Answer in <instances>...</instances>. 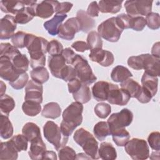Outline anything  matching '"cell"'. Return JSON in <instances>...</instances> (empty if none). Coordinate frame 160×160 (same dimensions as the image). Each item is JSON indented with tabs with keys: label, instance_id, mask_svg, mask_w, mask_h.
<instances>
[{
	"label": "cell",
	"instance_id": "6da1fadb",
	"mask_svg": "<svg viewBox=\"0 0 160 160\" xmlns=\"http://www.w3.org/2000/svg\"><path fill=\"white\" fill-rule=\"evenodd\" d=\"M128 64L135 70L144 69V72L151 76L155 77L160 76V58L150 54L131 56L128 59Z\"/></svg>",
	"mask_w": 160,
	"mask_h": 160
},
{
	"label": "cell",
	"instance_id": "7a4b0ae2",
	"mask_svg": "<svg viewBox=\"0 0 160 160\" xmlns=\"http://www.w3.org/2000/svg\"><path fill=\"white\" fill-rule=\"evenodd\" d=\"M73 139L92 159H98L100 158L98 152V142L93 135L89 131L83 128H81L75 131Z\"/></svg>",
	"mask_w": 160,
	"mask_h": 160
},
{
	"label": "cell",
	"instance_id": "3957f363",
	"mask_svg": "<svg viewBox=\"0 0 160 160\" xmlns=\"http://www.w3.org/2000/svg\"><path fill=\"white\" fill-rule=\"evenodd\" d=\"M43 133L46 139L53 144L56 150L58 151L68 142L69 137L64 136L59 126L52 121H47L43 126Z\"/></svg>",
	"mask_w": 160,
	"mask_h": 160
},
{
	"label": "cell",
	"instance_id": "277c9868",
	"mask_svg": "<svg viewBox=\"0 0 160 160\" xmlns=\"http://www.w3.org/2000/svg\"><path fill=\"white\" fill-rule=\"evenodd\" d=\"M72 65L76 71L77 78L82 83L88 85L97 80V77L93 73L87 59L82 56L76 54Z\"/></svg>",
	"mask_w": 160,
	"mask_h": 160
},
{
	"label": "cell",
	"instance_id": "5b68a950",
	"mask_svg": "<svg viewBox=\"0 0 160 160\" xmlns=\"http://www.w3.org/2000/svg\"><path fill=\"white\" fill-rule=\"evenodd\" d=\"M125 151L134 160H144L149 156V148L143 139L132 138L124 145Z\"/></svg>",
	"mask_w": 160,
	"mask_h": 160
},
{
	"label": "cell",
	"instance_id": "8992f818",
	"mask_svg": "<svg viewBox=\"0 0 160 160\" xmlns=\"http://www.w3.org/2000/svg\"><path fill=\"white\" fill-rule=\"evenodd\" d=\"M123 30L117 24L116 18H110L102 22L98 27V33L105 40L115 42L120 39Z\"/></svg>",
	"mask_w": 160,
	"mask_h": 160
},
{
	"label": "cell",
	"instance_id": "52a82bcc",
	"mask_svg": "<svg viewBox=\"0 0 160 160\" xmlns=\"http://www.w3.org/2000/svg\"><path fill=\"white\" fill-rule=\"evenodd\" d=\"M83 105L79 102H73L69 105L62 112V121L74 129L81 124Z\"/></svg>",
	"mask_w": 160,
	"mask_h": 160
},
{
	"label": "cell",
	"instance_id": "ba28073f",
	"mask_svg": "<svg viewBox=\"0 0 160 160\" xmlns=\"http://www.w3.org/2000/svg\"><path fill=\"white\" fill-rule=\"evenodd\" d=\"M152 1L129 0L124 3L127 14L131 18L146 16L151 12Z\"/></svg>",
	"mask_w": 160,
	"mask_h": 160
},
{
	"label": "cell",
	"instance_id": "9c48e42d",
	"mask_svg": "<svg viewBox=\"0 0 160 160\" xmlns=\"http://www.w3.org/2000/svg\"><path fill=\"white\" fill-rule=\"evenodd\" d=\"M133 120V114L127 108L122 109L120 112L112 114L108 119L110 132L112 131L124 128L129 126Z\"/></svg>",
	"mask_w": 160,
	"mask_h": 160
},
{
	"label": "cell",
	"instance_id": "30bf717a",
	"mask_svg": "<svg viewBox=\"0 0 160 160\" xmlns=\"http://www.w3.org/2000/svg\"><path fill=\"white\" fill-rule=\"evenodd\" d=\"M48 42L47 39L42 37L28 33L26 48L28 51L30 57L46 54Z\"/></svg>",
	"mask_w": 160,
	"mask_h": 160
},
{
	"label": "cell",
	"instance_id": "8fae6325",
	"mask_svg": "<svg viewBox=\"0 0 160 160\" xmlns=\"http://www.w3.org/2000/svg\"><path fill=\"white\" fill-rule=\"evenodd\" d=\"M129 93L124 89L119 88L117 84H110V89L108 93L107 101L112 104L124 106L130 100Z\"/></svg>",
	"mask_w": 160,
	"mask_h": 160
},
{
	"label": "cell",
	"instance_id": "7c38bea8",
	"mask_svg": "<svg viewBox=\"0 0 160 160\" xmlns=\"http://www.w3.org/2000/svg\"><path fill=\"white\" fill-rule=\"evenodd\" d=\"M80 31V25L78 19L71 18L61 24L58 35L61 39L70 41L74 39L76 33Z\"/></svg>",
	"mask_w": 160,
	"mask_h": 160
},
{
	"label": "cell",
	"instance_id": "4fadbf2b",
	"mask_svg": "<svg viewBox=\"0 0 160 160\" xmlns=\"http://www.w3.org/2000/svg\"><path fill=\"white\" fill-rule=\"evenodd\" d=\"M21 74L16 71L12 61L4 56H0V76L9 82L16 80Z\"/></svg>",
	"mask_w": 160,
	"mask_h": 160
},
{
	"label": "cell",
	"instance_id": "5bb4252c",
	"mask_svg": "<svg viewBox=\"0 0 160 160\" xmlns=\"http://www.w3.org/2000/svg\"><path fill=\"white\" fill-rule=\"evenodd\" d=\"M37 1L28 0L27 4L22 8L15 16L17 24H24L31 21L34 16H36V8Z\"/></svg>",
	"mask_w": 160,
	"mask_h": 160
},
{
	"label": "cell",
	"instance_id": "9a60e30c",
	"mask_svg": "<svg viewBox=\"0 0 160 160\" xmlns=\"http://www.w3.org/2000/svg\"><path fill=\"white\" fill-rule=\"evenodd\" d=\"M89 57L92 61L98 62L104 67L110 66L114 61L113 54L111 51L104 50L102 48L91 50Z\"/></svg>",
	"mask_w": 160,
	"mask_h": 160
},
{
	"label": "cell",
	"instance_id": "2e32d148",
	"mask_svg": "<svg viewBox=\"0 0 160 160\" xmlns=\"http://www.w3.org/2000/svg\"><path fill=\"white\" fill-rule=\"evenodd\" d=\"M17 23L15 17L7 14L1 19L0 24V39H9L14 34V31L16 29Z\"/></svg>",
	"mask_w": 160,
	"mask_h": 160
},
{
	"label": "cell",
	"instance_id": "e0dca14e",
	"mask_svg": "<svg viewBox=\"0 0 160 160\" xmlns=\"http://www.w3.org/2000/svg\"><path fill=\"white\" fill-rule=\"evenodd\" d=\"M43 88L42 84L33 80H29L25 88V101H32L41 104L42 102Z\"/></svg>",
	"mask_w": 160,
	"mask_h": 160
},
{
	"label": "cell",
	"instance_id": "ac0fdd59",
	"mask_svg": "<svg viewBox=\"0 0 160 160\" xmlns=\"http://www.w3.org/2000/svg\"><path fill=\"white\" fill-rule=\"evenodd\" d=\"M60 2L58 1H42L38 4L36 8V16L47 19L50 18L56 12Z\"/></svg>",
	"mask_w": 160,
	"mask_h": 160
},
{
	"label": "cell",
	"instance_id": "d6986e66",
	"mask_svg": "<svg viewBox=\"0 0 160 160\" xmlns=\"http://www.w3.org/2000/svg\"><path fill=\"white\" fill-rule=\"evenodd\" d=\"M66 61L61 54L50 56L48 58V67L52 75L61 79V74L66 66Z\"/></svg>",
	"mask_w": 160,
	"mask_h": 160
},
{
	"label": "cell",
	"instance_id": "ffe728a7",
	"mask_svg": "<svg viewBox=\"0 0 160 160\" xmlns=\"http://www.w3.org/2000/svg\"><path fill=\"white\" fill-rule=\"evenodd\" d=\"M111 82L100 81L96 82L92 87L93 98L97 101H107Z\"/></svg>",
	"mask_w": 160,
	"mask_h": 160
},
{
	"label": "cell",
	"instance_id": "44dd1931",
	"mask_svg": "<svg viewBox=\"0 0 160 160\" xmlns=\"http://www.w3.org/2000/svg\"><path fill=\"white\" fill-rule=\"evenodd\" d=\"M46 144L42 141V138H39L31 142V146L28 154L32 160L42 159L43 156L46 151Z\"/></svg>",
	"mask_w": 160,
	"mask_h": 160
},
{
	"label": "cell",
	"instance_id": "7402d4cb",
	"mask_svg": "<svg viewBox=\"0 0 160 160\" xmlns=\"http://www.w3.org/2000/svg\"><path fill=\"white\" fill-rule=\"evenodd\" d=\"M28 0L1 1L0 8L2 12L16 14L28 3Z\"/></svg>",
	"mask_w": 160,
	"mask_h": 160
},
{
	"label": "cell",
	"instance_id": "603a6c76",
	"mask_svg": "<svg viewBox=\"0 0 160 160\" xmlns=\"http://www.w3.org/2000/svg\"><path fill=\"white\" fill-rule=\"evenodd\" d=\"M67 16V14H56L52 19L44 23V28L50 35L56 36L58 34L59 29Z\"/></svg>",
	"mask_w": 160,
	"mask_h": 160
},
{
	"label": "cell",
	"instance_id": "cb8c5ba5",
	"mask_svg": "<svg viewBox=\"0 0 160 160\" xmlns=\"http://www.w3.org/2000/svg\"><path fill=\"white\" fill-rule=\"evenodd\" d=\"M80 25V30L84 32H88L95 26L96 22L90 17L86 11L82 9L79 10L76 13V17Z\"/></svg>",
	"mask_w": 160,
	"mask_h": 160
},
{
	"label": "cell",
	"instance_id": "d4e9b609",
	"mask_svg": "<svg viewBox=\"0 0 160 160\" xmlns=\"http://www.w3.org/2000/svg\"><path fill=\"white\" fill-rule=\"evenodd\" d=\"M142 88L148 91L152 97H154L158 91V79L157 77L151 76L145 72L141 78Z\"/></svg>",
	"mask_w": 160,
	"mask_h": 160
},
{
	"label": "cell",
	"instance_id": "484cf974",
	"mask_svg": "<svg viewBox=\"0 0 160 160\" xmlns=\"http://www.w3.org/2000/svg\"><path fill=\"white\" fill-rule=\"evenodd\" d=\"M122 1L102 0L99 2V11L102 13L116 14L118 12L121 8Z\"/></svg>",
	"mask_w": 160,
	"mask_h": 160
},
{
	"label": "cell",
	"instance_id": "4316f807",
	"mask_svg": "<svg viewBox=\"0 0 160 160\" xmlns=\"http://www.w3.org/2000/svg\"><path fill=\"white\" fill-rule=\"evenodd\" d=\"M0 148V159L16 160L18 157V151L8 141L1 142Z\"/></svg>",
	"mask_w": 160,
	"mask_h": 160
},
{
	"label": "cell",
	"instance_id": "83f0119b",
	"mask_svg": "<svg viewBox=\"0 0 160 160\" xmlns=\"http://www.w3.org/2000/svg\"><path fill=\"white\" fill-rule=\"evenodd\" d=\"M22 133L30 142L41 138L40 128L36 124L32 122H26L22 128Z\"/></svg>",
	"mask_w": 160,
	"mask_h": 160
},
{
	"label": "cell",
	"instance_id": "f1b7e54d",
	"mask_svg": "<svg viewBox=\"0 0 160 160\" xmlns=\"http://www.w3.org/2000/svg\"><path fill=\"white\" fill-rule=\"evenodd\" d=\"M98 152L99 158L103 160H114L117 158L116 150L110 142L101 143Z\"/></svg>",
	"mask_w": 160,
	"mask_h": 160
},
{
	"label": "cell",
	"instance_id": "f546056e",
	"mask_svg": "<svg viewBox=\"0 0 160 160\" xmlns=\"http://www.w3.org/2000/svg\"><path fill=\"white\" fill-rule=\"evenodd\" d=\"M132 76V74L126 67L118 65L114 67L111 73V79L116 82H121Z\"/></svg>",
	"mask_w": 160,
	"mask_h": 160
},
{
	"label": "cell",
	"instance_id": "4dcf8cb0",
	"mask_svg": "<svg viewBox=\"0 0 160 160\" xmlns=\"http://www.w3.org/2000/svg\"><path fill=\"white\" fill-rule=\"evenodd\" d=\"M61 114V108L58 103L56 102H50L44 106L41 112V115L49 119H56Z\"/></svg>",
	"mask_w": 160,
	"mask_h": 160
},
{
	"label": "cell",
	"instance_id": "1f68e13d",
	"mask_svg": "<svg viewBox=\"0 0 160 160\" xmlns=\"http://www.w3.org/2000/svg\"><path fill=\"white\" fill-rule=\"evenodd\" d=\"M120 86L121 88L126 90L129 93L130 97L132 98H136L138 96L142 88L137 81L130 78L121 82Z\"/></svg>",
	"mask_w": 160,
	"mask_h": 160
},
{
	"label": "cell",
	"instance_id": "d6a6232c",
	"mask_svg": "<svg viewBox=\"0 0 160 160\" xmlns=\"http://www.w3.org/2000/svg\"><path fill=\"white\" fill-rule=\"evenodd\" d=\"M13 66L18 74L25 73L29 68V61L26 55L19 54L12 60Z\"/></svg>",
	"mask_w": 160,
	"mask_h": 160
},
{
	"label": "cell",
	"instance_id": "836d02e7",
	"mask_svg": "<svg viewBox=\"0 0 160 160\" xmlns=\"http://www.w3.org/2000/svg\"><path fill=\"white\" fill-rule=\"evenodd\" d=\"M114 142L118 146H124L130 138L129 132L124 128L118 129L111 132Z\"/></svg>",
	"mask_w": 160,
	"mask_h": 160
},
{
	"label": "cell",
	"instance_id": "e575fe53",
	"mask_svg": "<svg viewBox=\"0 0 160 160\" xmlns=\"http://www.w3.org/2000/svg\"><path fill=\"white\" fill-rule=\"evenodd\" d=\"M72 97L76 102L81 104L88 102L91 98V94L89 86L82 83L81 88L72 94Z\"/></svg>",
	"mask_w": 160,
	"mask_h": 160
},
{
	"label": "cell",
	"instance_id": "d590c367",
	"mask_svg": "<svg viewBox=\"0 0 160 160\" xmlns=\"http://www.w3.org/2000/svg\"><path fill=\"white\" fill-rule=\"evenodd\" d=\"M14 99L8 94H4L0 98V111L1 114L9 116V113L15 108Z\"/></svg>",
	"mask_w": 160,
	"mask_h": 160
},
{
	"label": "cell",
	"instance_id": "8d00e7d4",
	"mask_svg": "<svg viewBox=\"0 0 160 160\" xmlns=\"http://www.w3.org/2000/svg\"><path fill=\"white\" fill-rule=\"evenodd\" d=\"M13 134V126L8 116L1 114L0 135L2 139L10 138Z\"/></svg>",
	"mask_w": 160,
	"mask_h": 160
},
{
	"label": "cell",
	"instance_id": "74e56055",
	"mask_svg": "<svg viewBox=\"0 0 160 160\" xmlns=\"http://www.w3.org/2000/svg\"><path fill=\"white\" fill-rule=\"evenodd\" d=\"M95 137L99 141H103L108 136L111 135L109 125L107 122L100 121L96 123L93 128Z\"/></svg>",
	"mask_w": 160,
	"mask_h": 160
},
{
	"label": "cell",
	"instance_id": "f35d334b",
	"mask_svg": "<svg viewBox=\"0 0 160 160\" xmlns=\"http://www.w3.org/2000/svg\"><path fill=\"white\" fill-rule=\"evenodd\" d=\"M30 75L32 80L41 84L47 82L49 78V72L44 67L33 69L31 71Z\"/></svg>",
	"mask_w": 160,
	"mask_h": 160
},
{
	"label": "cell",
	"instance_id": "ab89813d",
	"mask_svg": "<svg viewBox=\"0 0 160 160\" xmlns=\"http://www.w3.org/2000/svg\"><path fill=\"white\" fill-rule=\"evenodd\" d=\"M22 110L23 112L28 116H36L41 111V106L38 103L32 101H25L22 105Z\"/></svg>",
	"mask_w": 160,
	"mask_h": 160
},
{
	"label": "cell",
	"instance_id": "60d3db41",
	"mask_svg": "<svg viewBox=\"0 0 160 160\" xmlns=\"http://www.w3.org/2000/svg\"><path fill=\"white\" fill-rule=\"evenodd\" d=\"M21 54L17 48L11 45L9 42L1 43L0 44V56L9 58L11 61L17 55Z\"/></svg>",
	"mask_w": 160,
	"mask_h": 160
},
{
	"label": "cell",
	"instance_id": "b9f144b4",
	"mask_svg": "<svg viewBox=\"0 0 160 160\" xmlns=\"http://www.w3.org/2000/svg\"><path fill=\"white\" fill-rule=\"evenodd\" d=\"M87 44L89 49H101L102 47V41L99 34L94 31H90L87 37Z\"/></svg>",
	"mask_w": 160,
	"mask_h": 160
},
{
	"label": "cell",
	"instance_id": "7bdbcfd3",
	"mask_svg": "<svg viewBox=\"0 0 160 160\" xmlns=\"http://www.w3.org/2000/svg\"><path fill=\"white\" fill-rule=\"evenodd\" d=\"M9 141L18 152L26 151L28 149V140L23 134H19L14 136Z\"/></svg>",
	"mask_w": 160,
	"mask_h": 160
},
{
	"label": "cell",
	"instance_id": "ee69618b",
	"mask_svg": "<svg viewBox=\"0 0 160 160\" xmlns=\"http://www.w3.org/2000/svg\"><path fill=\"white\" fill-rule=\"evenodd\" d=\"M111 112V106L106 102H100L96 105L94 107V112L96 115L101 118H106Z\"/></svg>",
	"mask_w": 160,
	"mask_h": 160
},
{
	"label": "cell",
	"instance_id": "f6af8a7d",
	"mask_svg": "<svg viewBox=\"0 0 160 160\" xmlns=\"http://www.w3.org/2000/svg\"><path fill=\"white\" fill-rule=\"evenodd\" d=\"M28 33L23 31H18L11 38V42L17 48L26 47Z\"/></svg>",
	"mask_w": 160,
	"mask_h": 160
},
{
	"label": "cell",
	"instance_id": "bcb514c9",
	"mask_svg": "<svg viewBox=\"0 0 160 160\" xmlns=\"http://www.w3.org/2000/svg\"><path fill=\"white\" fill-rule=\"evenodd\" d=\"M146 25L149 28L152 30H156L160 27V16L158 13L151 12L146 16Z\"/></svg>",
	"mask_w": 160,
	"mask_h": 160
},
{
	"label": "cell",
	"instance_id": "7dc6e473",
	"mask_svg": "<svg viewBox=\"0 0 160 160\" xmlns=\"http://www.w3.org/2000/svg\"><path fill=\"white\" fill-rule=\"evenodd\" d=\"M63 50L62 44L56 39H52L48 42L47 52L50 56L61 54Z\"/></svg>",
	"mask_w": 160,
	"mask_h": 160
},
{
	"label": "cell",
	"instance_id": "c3c4849f",
	"mask_svg": "<svg viewBox=\"0 0 160 160\" xmlns=\"http://www.w3.org/2000/svg\"><path fill=\"white\" fill-rule=\"evenodd\" d=\"M75 151L69 146H64L58 150L59 159L61 160L64 159H75L76 158Z\"/></svg>",
	"mask_w": 160,
	"mask_h": 160
},
{
	"label": "cell",
	"instance_id": "681fc988",
	"mask_svg": "<svg viewBox=\"0 0 160 160\" xmlns=\"http://www.w3.org/2000/svg\"><path fill=\"white\" fill-rule=\"evenodd\" d=\"M28 79H29V76L28 73L25 72V73L21 74L19 78L14 81L9 82V83L12 88L16 90H19V89H22L24 87H25V86L27 85L29 81Z\"/></svg>",
	"mask_w": 160,
	"mask_h": 160
},
{
	"label": "cell",
	"instance_id": "f907efd6",
	"mask_svg": "<svg viewBox=\"0 0 160 160\" xmlns=\"http://www.w3.org/2000/svg\"><path fill=\"white\" fill-rule=\"evenodd\" d=\"M146 26V21L142 16H136L131 18L130 22V28L136 31H141Z\"/></svg>",
	"mask_w": 160,
	"mask_h": 160
},
{
	"label": "cell",
	"instance_id": "816d5d0a",
	"mask_svg": "<svg viewBox=\"0 0 160 160\" xmlns=\"http://www.w3.org/2000/svg\"><path fill=\"white\" fill-rule=\"evenodd\" d=\"M148 142L152 149L155 151H159L160 133L158 131L151 132L148 137Z\"/></svg>",
	"mask_w": 160,
	"mask_h": 160
},
{
	"label": "cell",
	"instance_id": "f5cc1de1",
	"mask_svg": "<svg viewBox=\"0 0 160 160\" xmlns=\"http://www.w3.org/2000/svg\"><path fill=\"white\" fill-rule=\"evenodd\" d=\"M77 78V74L74 67L71 66H66L61 74V79L64 81H70Z\"/></svg>",
	"mask_w": 160,
	"mask_h": 160
},
{
	"label": "cell",
	"instance_id": "db71d44e",
	"mask_svg": "<svg viewBox=\"0 0 160 160\" xmlns=\"http://www.w3.org/2000/svg\"><path fill=\"white\" fill-rule=\"evenodd\" d=\"M116 18V21L118 26L122 30L130 28V22L131 18L127 14L122 13L118 15Z\"/></svg>",
	"mask_w": 160,
	"mask_h": 160
},
{
	"label": "cell",
	"instance_id": "11a10c76",
	"mask_svg": "<svg viewBox=\"0 0 160 160\" xmlns=\"http://www.w3.org/2000/svg\"><path fill=\"white\" fill-rule=\"evenodd\" d=\"M46 64L45 54L30 57V65L32 69L44 67Z\"/></svg>",
	"mask_w": 160,
	"mask_h": 160
},
{
	"label": "cell",
	"instance_id": "9f6ffc18",
	"mask_svg": "<svg viewBox=\"0 0 160 160\" xmlns=\"http://www.w3.org/2000/svg\"><path fill=\"white\" fill-rule=\"evenodd\" d=\"M61 55L65 59V61L68 64H72V61L76 55V54L70 48H66L63 49Z\"/></svg>",
	"mask_w": 160,
	"mask_h": 160
},
{
	"label": "cell",
	"instance_id": "6f0895ef",
	"mask_svg": "<svg viewBox=\"0 0 160 160\" xmlns=\"http://www.w3.org/2000/svg\"><path fill=\"white\" fill-rule=\"evenodd\" d=\"M72 3L70 2H60L59 5L58 7V9L56 11V14H66L67 12H69L71 8H72Z\"/></svg>",
	"mask_w": 160,
	"mask_h": 160
},
{
	"label": "cell",
	"instance_id": "680465c9",
	"mask_svg": "<svg viewBox=\"0 0 160 160\" xmlns=\"http://www.w3.org/2000/svg\"><path fill=\"white\" fill-rule=\"evenodd\" d=\"M152 98V97L151 95V94L148 91H147L146 89H144L143 88H142L139 94L138 95V96L136 98L141 103L145 104V103L149 102L151 100Z\"/></svg>",
	"mask_w": 160,
	"mask_h": 160
},
{
	"label": "cell",
	"instance_id": "91938a15",
	"mask_svg": "<svg viewBox=\"0 0 160 160\" xmlns=\"http://www.w3.org/2000/svg\"><path fill=\"white\" fill-rule=\"evenodd\" d=\"M86 12L91 18L98 17L99 16V8L98 2L96 1L91 2L88 7Z\"/></svg>",
	"mask_w": 160,
	"mask_h": 160
},
{
	"label": "cell",
	"instance_id": "94428289",
	"mask_svg": "<svg viewBox=\"0 0 160 160\" xmlns=\"http://www.w3.org/2000/svg\"><path fill=\"white\" fill-rule=\"evenodd\" d=\"M82 84V82L77 78L71 80L70 81L68 82V84L69 92L73 94L81 88Z\"/></svg>",
	"mask_w": 160,
	"mask_h": 160
},
{
	"label": "cell",
	"instance_id": "6125c7cd",
	"mask_svg": "<svg viewBox=\"0 0 160 160\" xmlns=\"http://www.w3.org/2000/svg\"><path fill=\"white\" fill-rule=\"evenodd\" d=\"M71 47L78 52H84L85 51L89 49L87 42L83 41H77L74 42L72 44Z\"/></svg>",
	"mask_w": 160,
	"mask_h": 160
},
{
	"label": "cell",
	"instance_id": "be15d7a7",
	"mask_svg": "<svg viewBox=\"0 0 160 160\" xmlns=\"http://www.w3.org/2000/svg\"><path fill=\"white\" fill-rule=\"evenodd\" d=\"M42 159H57V155L55 152L52 151H46L43 156Z\"/></svg>",
	"mask_w": 160,
	"mask_h": 160
},
{
	"label": "cell",
	"instance_id": "e7e4bbea",
	"mask_svg": "<svg viewBox=\"0 0 160 160\" xmlns=\"http://www.w3.org/2000/svg\"><path fill=\"white\" fill-rule=\"evenodd\" d=\"M151 55L159 58V42L154 44L151 49Z\"/></svg>",
	"mask_w": 160,
	"mask_h": 160
},
{
	"label": "cell",
	"instance_id": "03108f58",
	"mask_svg": "<svg viewBox=\"0 0 160 160\" xmlns=\"http://www.w3.org/2000/svg\"><path fill=\"white\" fill-rule=\"evenodd\" d=\"M6 89V84L3 82V81H1V96L5 94Z\"/></svg>",
	"mask_w": 160,
	"mask_h": 160
}]
</instances>
